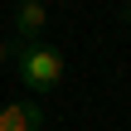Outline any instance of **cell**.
<instances>
[{"label":"cell","mask_w":131,"mask_h":131,"mask_svg":"<svg viewBox=\"0 0 131 131\" xmlns=\"http://www.w3.org/2000/svg\"><path fill=\"white\" fill-rule=\"evenodd\" d=\"M10 53H15V63H19V83H24L34 97L53 92V88L63 83V53H58L53 44L34 39V44H19V49H10Z\"/></svg>","instance_id":"1"},{"label":"cell","mask_w":131,"mask_h":131,"mask_svg":"<svg viewBox=\"0 0 131 131\" xmlns=\"http://www.w3.org/2000/svg\"><path fill=\"white\" fill-rule=\"evenodd\" d=\"M5 58H10V44H5V39H0V68H5Z\"/></svg>","instance_id":"4"},{"label":"cell","mask_w":131,"mask_h":131,"mask_svg":"<svg viewBox=\"0 0 131 131\" xmlns=\"http://www.w3.org/2000/svg\"><path fill=\"white\" fill-rule=\"evenodd\" d=\"M0 131H44V107L39 102H5L0 107Z\"/></svg>","instance_id":"3"},{"label":"cell","mask_w":131,"mask_h":131,"mask_svg":"<svg viewBox=\"0 0 131 131\" xmlns=\"http://www.w3.org/2000/svg\"><path fill=\"white\" fill-rule=\"evenodd\" d=\"M44 24H49V5L44 0H19L15 5V39L19 44H34L44 34Z\"/></svg>","instance_id":"2"}]
</instances>
